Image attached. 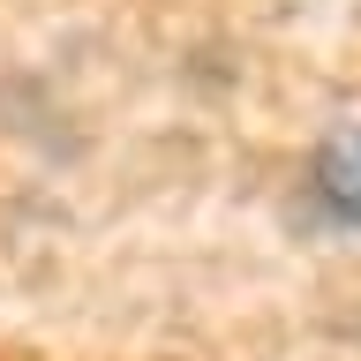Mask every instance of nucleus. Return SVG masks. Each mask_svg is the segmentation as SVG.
Wrapping results in <instances>:
<instances>
[{
	"instance_id": "obj_1",
	"label": "nucleus",
	"mask_w": 361,
	"mask_h": 361,
	"mask_svg": "<svg viewBox=\"0 0 361 361\" xmlns=\"http://www.w3.org/2000/svg\"><path fill=\"white\" fill-rule=\"evenodd\" d=\"M309 188H316V203H324L338 226L361 233V121H346V128H331L324 143H316Z\"/></svg>"
}]
</instances>
